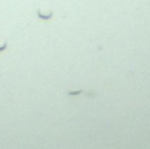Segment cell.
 Returning a JSON list of instances; mask_svg holds the SVG:
<instances>
[{
    "label": "cell",
    "mask_w": 150,
    "mask_h": 149,
    "mask_svg": "<svg viewBox=\"0 0 150 149\" xmlns=\"http://www.w3.org/2000/svg\"><path fill=\"white\" fill-rule=\"evenodd\" d=\"M38 18H40V19H49V18H52V12L44 14V12H40V11H38Z\"/></svg>",
    "instance_id": "cell-1"
},
{
    "label": "cell",
    "mask_w": 150,
    "mask_h": 149,
    "mask_svg": "<svg viewBox=\"0 0 150 149\" xmlns=\"http://www.w3.org/2000/svg\"><path fill=\"white\" fill-rule=\"evenodd\" d=\"M5 49H7V44H2V46H0V53L5 51Z\"/></svg>",
    "instance_id": "cell-2"
}]
</instances>
